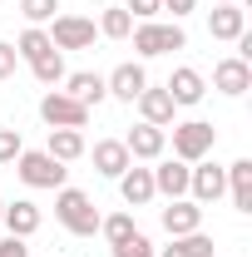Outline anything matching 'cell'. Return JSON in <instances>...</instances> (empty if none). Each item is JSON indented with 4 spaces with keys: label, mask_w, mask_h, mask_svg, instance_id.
<instances>
[{
    "label": "cell",
    "mask_w": 252,
    "mask_h": 257,
    "mask_svg": "<svg viewBox=\"0 0 252 257\" xmlns=\"http://www.w3.org/2000/svg\"><path fill=\"white\" fill-rule=\"evenodd\" d=\"M30 74L40 79V84H45V89H60L69 69H64V55H60V50H45L40 60H30Z\"/></svg>",
    "instance_id": "cell-24"
},
{
    "label": "cell",
    "mask_w": 252,
    "mask_h": 257,
    "mask_svg": "<svg viewBox=\"0 0 252 257\" xmlns=\"http://www.w3.org/2000/svg\"><path fill=\"white\" fill-rule=\"evenodd\" d=\"M144 84H149V69L139 60H124V64H114L104 74V89H109V99H119V104H134V99L144 94Z\"/></svg>",
    "instance_id": "cell-9"
},
{
    "label": "cell",
    "mask_w": 252,
    "mask_h": 257,
    "mask_svg": "<svg viewBox=\"0 0 252 257\" xmlns=\"http://www.w3.org/2000/svg\"><path fill=\"white\" fill-rule=\"evenodd\" d=\"M45 50H55V45H50V35H45V25H25V30H20V40H15V55L30 64V60H40Z\"/></svg>",
    "instance_id": "cell-25"
},
{
    "label": "cell",
    "mask_w": 252,
    "mask_h": 257,
    "mask_svg": "<svg viewBox=\"0 0 252 257\" xmlns=\"http://www.w3.org/2000/svg\"><path fill=\"white\" fill-rule=\"evenodd\" d=\"M0 257H35V252H30V237L5 232V237H0Z\"/></svg>",
    "instance_id": "cell-31"
},
{
    "label": "cell",
    "mask_w": 252,
    "mask_h": 257,
    "mask_svg": "<svg viewBox=\"0 0 252 257\" xmlns=\"http://www.w3.org/2000/svg\"><path fill=\"white\" fill-rule=\"evenodd\" d=\"M45 154H50V159H60L64 168H69V163H79L84 154H89V139H84V128H50Z\"/></svg>",
    "instance_id": "cell-17"
},
{
    "label": "cell",
    "mask_w": 252,
    "mask_h": 257,
    "mask_svg": "<svg viewBox=\"0 0 252 257\" xmlns=\"http://www.w3.org/2000/svg\"><path fill=\"white\" fill-rule=\"evenodd\" d=\"M193 10H198V0H163V15H173V20H178V25H183V20H188Z\"/></svg>",
    "instance_id": "cell-33"
},
{
    "label": "cell",
    "mask_w": 252,
    "mask_h": 257,
    "mask_svg": "<svg viewBox=\"0 0 252 257\" xmlns=\"http://www.w3.org/2000/svg\"><path fill=\"white\" fill-rule=\"evenodd\" d=\"M227 198H232L237 213H252V159L227 163Z\"/></svg>",
    "instance_id": "cell-21"
},
{
    "label": "cell",
    "mask_w": 252,
    "mask_h": 257,
    "mask_svg": "<svg viewBox=\"0 0 252 257\" xmlns=\"http://www.w3.org/2000/svg\"><path fill=\"white\" fill-rule=\"evenodd\" d=\"M64 94L79 99L84 109H99L109 99V89H104V74L99 69H74V74H64Z\"/></svg>",
    "instance_id": "cell-15"
},
{
    "label": "cell",
    "mask_w": 252,
    "mask_h": 257,
    "mask_svg": "<svg viewBox=\"0 0 252 257\" xmlns=\"http://www.w3.org/2000/svg\"><path fill=\"white\" fill-rule=\"evenodd\" d=\"M158 223L168 237H183V232H198L203 227V208L193 198H168V208H158Z\"/></svg>",
    "instance_id": "cell-13"
},
{
    "label": "cell",
    "mask_w": 252,
    "mask_h": 257,
    "mask_svg": "<svg viewBox=\"0 0 252 257\" xmlns=\"http://www.w3.org/2000/svg\"><path fill=\"white\" fill-rule=\"evenodd\" d=\"M109 252H114V257H158V247L149 242V237H144V232H134L129 242H119V247H109Z\"/></svg>",
    "instance_id": "cell-29"
},
{
    "label": "cell",
    "mask_w": 252,
    "mask_h": 257,
    "mask_svg": "<svg viewBox=\"0 0 252 257\" xmlns=\"http://www.w3.org/2000/svg\"><path fill=\"white\" fill-rule=\"evenodd\" d=\"M129 40H134L139 60H158V55L188 50V35H183V25H178V20H139Z\"/></svg>",
    "instance_id": "cell-3"
},
{
    "label": "cell",
    "mask_w": 252,
    "mask_h": 257,
    "mask_svg": "<svg viewBox=\"0 0 252 257\" xmlns=\"http://www.w3.org/2000/svg\"><path fill=\"white\" fill-rule=\"evenodd\" d=\"M99 203L89 198L84 188H55V223L64 227V232H74V237H94L99 232Z\"/></svg>",
    "instance_id": "cell-1"
},
{
    "label": "cell",
    "mask_w": 252,
    "mask_h": 257,
    "mask_svg": "<svg viewBox=\"0 0 252 257\" xmlns=\"http://www.w3.org/2000/svg\"><path fill=\"white\" fill-rule=\"evenodd\" d=\"M208 35L222 40V45H232L237 35H247V10L242 5H213L208 10Z\"/></svg>",
    "instance_id": "cell-19"
},
{
    "label": "cell",
    "mask_w": 252,
    "mask_h": 257,
    "mask_svg": "<svg viewBox=\"0 0 252 257\" xmlns=\"http://www.w3.org/2000/svg\"><path fill=\"white\" fill-rule=\"evenodd\" d=\"M134 104H139V119H144V124H158V128H168L173 114H178V104L168 99L163 84H144V94L134 99Z\"/></svg>",
    "instance_id": "cell-16"
},
{
    "label": "cell",
    "mask_w": 252,
    "mask_h": 257,
    "mask_svg": "<svg viewBox=\"0 0 252 257\" xmlns=\"http://www.w3.org/2000/svg\"><path fill=\"white\" fill-rule=\"evenodd\" d=\"M20 149H25V139H20V128H0V168H10V163L20 159Z\"/></svg>",
    "instance_id": "cell-28"
},
{
    "label": "cell",
    "mask_w": 252,
    "mask_h": 257,
    "mask_svg": "<svg viewBox=\"0 0 252 257\" xmlns=\"http://www.w3.org/2000/svg\"><path fill=\"white\" fill-rule=\"evenodd\" d=\"M134 25H139V20L129 15L124 5H114V0L99 10V35H104V40H129V35H134Z\"/></svg>",
    "instance_id": "cell-23"
},
{
    "label": "cell",
    "mask_w": 252,
    "mask_h": 257,
    "mask_svg": "<svg viewBox=\"0 0 252 257\" xmlns=\"http://www.w3.org/2000/svg\"><path fill=\"white\" fill-rule=\"evenodd\" d=\"M15 178L25 183V188H64L69 183V168L60 159H50L45 149H20V159H15Z\"/></svg>",
    "instance_id": "cell-4"
},
{
    "label": "cell",
    "mask_w": 252,
    "mask_h": 257,
    "mask_svg": "<svg viewBox=\"0 0 252 257\" xmlns=\"http://www.w3.org/2000/svg\"><path fill=\"white\" fill-rule=\"evenodd\" d=\"M55 10H60V0H20L25 25H50V20H55Z\"/></svg>",
    "instance_id": "cell-27"
},
{
    "label": "cell",
    "mask_w": 252,
    "mask_h": 257,
    "mask_svg": "<svg viewBox=\"0 0 252 257\" xmlns=\"http://www.w3.org/2000/svg\"><path fill=\"white\" fill-rule=\"evenodd\" d=\"M0 223H5V232H15V237H35L40 223H45V213H40V203H30V198H15V203H5Z\"/></svg>",
    "instance_id": "cell-18"
},
{
    "label": "cell",
    "mask_w": 252,
    "mask_h": 257,
    "mask_svg": "<svg viewBox=\"0 0 252 257\" xmlns=\"http://www.w3.org/2000/svg\"><path fill=\"white\" fill-rule=\"evenodd\" d=\"M168 99L178 104V109H193V104H203V94H208V79H203V69H193V64H178L173 74H168Z\"/></svg>",
    "instance_id": "cell-11"
},
{
    "label": "cell",
    "mask_w": 252,
    "mask_h": 257,
    "mask_svg": "<svg viewBox=\"0 0 252 257\" xmlns=\"http://www.w3.org/2000/svg\"><path fill=\"white\" fill-rule=\"evenodd\" d=\"M45 257H60V252H45Z\"/></svg>",
    "instance_id": "cell-37"
},
{
    "label": "cell",
    "mask_w": 252,
    "mask_h": 257,
    "mask_svg": "<svg viewBox=\"0 0 252 257\" xmlns=\"http://www.w3.org/2000/svg\"><path fill=\"white\" fill-rule=\"evenodd\" d=\"M124 10L134 20H158L163 15V0H124Z\"/></svg>",
    "instance_id": "cell-30"
},
{
    "label": "cell",
    "mask_w": 252,
    "mask_h": 257,
    "mask_svg": "<svg viewBox=\"0 0 252 257\" xmlns=\"http://www.w3.org/2000/svg\"><path fill=\"white\" fill-rule=\"evenodd\" d=\"M119 183V198H124V208H149L158 193H154V168H144V163H129L124 173L114 178Z\"/></svg>",
    "instance_id": "cell-12"
},
{
    "label": "cell",
    "mask_w": 252,
    "mask_h": 257,
    "mask_svg": "<svg viewBox=\"0 0 252 257\" xmlns=\"http://www.w3.org/2000/svg\"><path fill=\"white\" fill-rule=\"evenodd\" d=\"M45 35H50V45H55L60 55H69V50H94L99 25L89 20V15H55Z\"/></svg>",
    "instance_id": "cell-5"
},
{
    "label": "cell",
    "mask_w": 252,
    "mask_h": 257,
    "mask_svg": "<svg viewBox=\"0 0 252 257\" xmlns=\"http://www.w3.org/2000/svg\"><path fill=\"white\" fill-rule=\"evenodd\" d=\"M188 168L193 163L183 159H154V193L158 198H188Z\"/></svg>",
    "instance_id": "cell-14"
},
{
    "label": "cell",
    "mask_w": 252,
    "mask_h": 257,
    "mask_svg": "<svg viewBox=\"0 0 252 257\" xmlns=\"http://www.w3.org/2000/svg\"><path fill=\"white\" fill-rule=\"evenodd\" d=\"M213 5H242V0H213Z\"/></svg>",
    "instance_id": "cell-34"
},
{
    "label": "cell",
    "mask_w": 252,
    "mask_h": 257,
    "mask_svg": "<svg viewBox=\"0 0 252 257\" xmlns=\"http://www.w3.org/2000/svg\"><path fill=\"white\" fill-rule=\"evenodd\" d=\"M213 144H218V128L208 119H173L168 124V149H173V159H183V163L213 159Z\"/></svg>",
    "instance_id": "cell-2"
},
{
    "label": "cell",
    "mask_w": 252,
    "mask_h": 257,
    "mask_svg": "<svg viewBox=\"0 0 252 257\" xmlns=\"http://www.w3.org/2000/svg\"><path fill=\"white\" fill-rule=\"evenodd\" d=\"M222 193H227V168L213 163V159H198L188 168V198L198 208H208V203H218Z\"/></svg>",
    "instance_id": "cell-7"
},
{
    "label": "cell",
    "mask_w": 252,
    "mask_h": 257,
    "mask_svg": "<svg viewBox=\"0 0 252 257\" xmlns=\"http://www.w3.org/2000/svg\"><path fill=\"white\" fill-rule=\"evenodd\" d=\"M213 89L227 94V99H242L252 89V64L237 60V55H222V60L213 64Z\"/></svg>",
    "instance_id": "cell-10"
},
{
    "label": "cell",
    "mask_w": 252,
    "mask_h": 257,
    "mask_svg": "<svg viewBox=\"0 0 252 257\" xmlns=\"http://www.w3.org/2000/svg\"><path fill=\"white\" fill-rule=\"evenodd\" d=\"M124 149H129V159L134 163H154V159H163L168 154V128H158V124H139L124 134Z\"/></svg>",
    "instance_id": "cell-8"
},
{
    "label": "cell",
    "mask_w": 252,
    "mask_h": 257,
    "mask_svg": "<svg viewBox=\"0 0 252 257\" xmlns=\"http://www.w3.org/2000/svg\"><path fill=\"white\" fill-rule=\"evenodd\" d=\"M15 69H20L15 45H10V40H0V79H15Z\"/></svg>",
    "instance_id": "cell-32"
},
{
    "label": "cell",
    "mask_w": 252,
    "mask_h": 257,
    "mask_svg": "<svg viewBox=\"0 0 252 257\" xmlns=\"http://www.w3.org/2000/svg\"><path fill=\"white\" fill-rule=\"evenodd\" d=\"M0 213H5V198H0Z\"/></svg>",
    "instance_id": "cell-36"
},
{
    "label": "cell",
    "mask_w": 252,
    "mask_h": 257,
    "mask_svg": "<svg viewBox=\"0 0 252 257\" xmlns=\"http://www.w3.org/2000/svg\"><path fill=\"white\" fill-rule=\"evenodd\" d=\"M89 159H94V173H99V178H119L129 163H134V159H129V149H124V139H99Z\"/></svg>",
    "instance_id": "cell-20"
},
{
    "label": "cell",
    "mask_w": 252,
    "mask_h": 257,
    "mask_svg": "<svg viewBox=\"0 0 252 257\" xmlns=\"http://www.w3.org/2000/svg\"><path fill=\"white\" fill-rule=\"evenodd\" d=\"M89 114H94V109H84L79 99H69L64 89H45V94H40V119L50 128H84Z\"/></svg>",
    "instance_id": "cell-6"
},
{
    "label": "cell",
    "mask_w": 252,
    "mask_h": 257,
    "mask_svg": "<svg viewBox=\"0 0 252 257\" xmlns=\"http://www.w3.org/2000/svg\"><path fill=\"white\" fill-rule=\"evenodd\" d=\"M89 5H109V0H89Z\"/></svg>",
    "instance_id": "cell-35"
},
{
    "label": "cell",
    "mask_w": 252,
    "mask_h": 257,
    "mask_svg": "<svg viewBox=\"0 0 252 257\" xmlns=\"http://www.w3.org/2000/svg\"><path fill=\"white\" fill-rule=\"evenodd\" d=\"M213 237L198 227V232H183V237H168V247H158V257H213Z\"/></svg>",
    "instance_id": "cell-22"
},
{
    "label": "cell",
    "mask_w": 252,
    "mask_h": 257,
    "mask_svg": "<svg viewBox=\"0 0 252 257\" xmlns=\"http://www.w3.org/2000/svg\"><path fill=\"white\" fill-rule=\"evenodd\" d=\"M139 227H134V213H109V218H99V237L109 242V247H119V242H129Z\"/></svg>",
    "instance_id": "cell-26"
}]
</instances>
